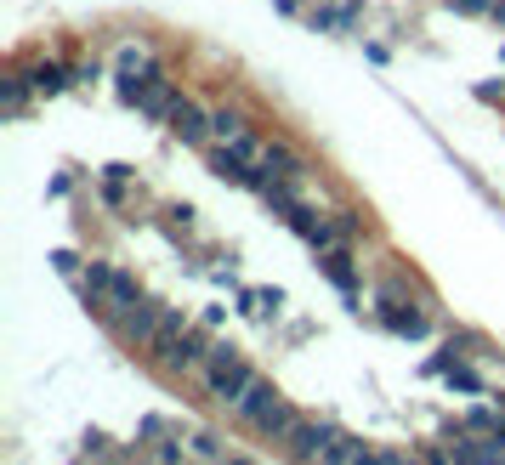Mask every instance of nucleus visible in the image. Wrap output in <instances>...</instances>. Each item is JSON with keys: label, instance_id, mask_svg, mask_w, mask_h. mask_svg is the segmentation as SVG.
Returning a JSON list of instances; mask_svg holds the SVG:
<instances>
[{"label": "nucleus", "instance_id": "1", "mask_svg": "<svg viewBox=\"0 0 505 465\" xmlns=\"http://www.w3.org/2000/svg\"><path fill=\"white\" fill-rule=\"evenodd\" d=\"M262 369L250 364V357L233 346V341H216V352H210V364H205V375H199V386H205V397L216 409H233L239 397L250 392V380H256Z\"/></svg>", "mask_w": 505, "mask_h": 465}, {"label": "nucleus", "instance_id": "2", "mask_svg": "<svg viewBox=\"0 0 505 465\" xmlns=\"http://www.w3.org/2000/svg\"><path fill=\"white\" fill-rule=\"evenodd\" d=\"M210 352H216L210 329H205V324H187V329H176V335H159L154 352H148V364H154L159 375H171V380H187V375H205Z\"/></svg>", "mask_w": 505, "mask_h": 465}, {"label": "nucleus", "instance_id": "3", "mask_svg": "<svg viewBox=\"0 0 505 465\" xmlns=\"http://www.w3.org/2000/svg\"><path fill=\"white\" fill-rule=\"evenodd\" d=\"M114 329V341L119 346H131V352H148L159 341V329H165V301H154V295H142L137 307H125L119 318H109Z\"/></svg>", "mask_w": 505, "mask_h": 465}, {"label": "nucleus", "instance_id": "4", "mask_svg": "<svg viewBox=\"0 0 505 465\" xmlns=\"http://www.w3.org/2000/svg\"><path fill=\"white\" fill-rule=\"evenodd\" d=\"M335 432H341V426H335L329 414H301V420H296V432H290L279 449L296 460V465H319V454L335 442Z\"/></svg>", "mask_w": 505, "mask_h": 465}, {"label": "nucleus", "instance_id": "5", "mask_svg": "<svg viewBox=\"0 0 505 465\" xmlns=\"http://www.w3.org/2000/svg\"><path fill=\"white\" fill-rule=\"evenodd\" d=\"M375 324L404 335V341H420V335H432V307H420V301H375Z\"/></svg>", "mask_w": 505, "mask_h": 465}, {"label": "nucleus", "instance_id": "6", "mask_svg": "<svg viewBox=\"0 0 505 465\" xmlns=\"http://www.w3.org/2000/svg\"><path fill=\"white\" fill-rule=\"evenodd\" d=\"M279 403H284V392L272 386L267 375H256V380H250V392H244L239 403H233V420H239V426H250V432H262L267 420H272V409H279Z\"/></svg>", "mask_w": 505, "mask_h": 465}, {"label": "nucleus", "instance_id": "7", "mask_svg": "<svg viewBox=\"0 0 505 465\" xmlns=\"http://www.w3.org/2000/svg\"><path fill=\"white\" fill-rule=\"evenodd\" d=\"M319 272L347 295V307H357V289H364V267L352 261V244H335V250H319Z\"/></svg>", "mask_w": 505, "mask_h": 465}, {"label": "nucleus", "instance_id": "8", "mask_svg": "<svg viewBox=\"0 0 505 465\" xmlns=\"http://www.w3.org/2000/svg\"><path fill=\"white\" fill-rule=\"evenodd\" d=\"M182 147H210L216 142V125H210V109H199L194 97H182L176 102V114H171V125H165Z\"/></svg>", "mask_w": 505, "mask_h": 465}, {"label": "nucleus", "instance_id": "9", "mask_svg": "<svg viewBox=\"0 0 505 465\" xmlns=\"http://www.w3.org/2000/svg\"><path fill=\"white\" fill-rule=\"evenodd\" d=\"M262 165H267V171L279 176V182H290V187H301V182L312 176L307 154H301L296 142H284V137H267V147H262Z\"/></svg>", "mask_w": 505, "mask_h": 465}, {"label": "nucleus", "instance_id": "10", "mask_svg": "<svg viewBox=\"0 0 505 465\" xmlns=\"http://www.w3.org/2000/svg\"><path fill=\"white\" fill-rule=\"evenodd\" d=\"M24 74H29L34 97H62L74 86V62H57V57H24Z\"/></svg>", "mask_w": 505, "mask_h": 465}, {"label": "nucleus", "instance_id": "11", "mask_svg": "<svg viewBox=\"0 0 505 465\" xmlns=\"http://www.w3.org/2000/svg\"><path fill=\"white\" fill-rule=\"evenodd\" d=\"M357 17H364V0H319V6L307 12V24L319 34H352Z\"/></svg>", "mask_w": 505, "mask_h": 465}, {"label": "nucleus", "instance_id": "12", "mask_svg": "<svg viewBox=\"0 0 505 465\" xmlns=\"http://www.w3.org/2000/svg\"><path fill=\"white\" fill-rule=\"evenodd\" d=\"M205 165H210V176H216V182H233V187L256 182V165H250L244 154H233L227 142H210V147H205Z\"/></svg>", "mask_w": 505, "mask_h": 465}, {"label": "nucleus", "instance_id": "13", "mask_svg": "<svg viewBox=\"0 0 505 465\" xmlns=\"http://www.w3.org/2000/svg\"><path fill=\"white\" fill-rule=\"evenodd\" d=\"M137 301H142V284H137V272L114 261V279H109V289H102V312H97V318L109 324V318H119V312H125V307H137Z\"/></svg>", "mask_w": 505, "mask_h": 465}, {"label": "nucleus", "instance_id": "14", "mask_svg": "<svg viewBox=\"0 0 505 465\" xmlns=\"http://www.w3.org/2000/svg\"><path fill=\"white\" fill-rule=\"evenodd\" d=\"M176 102H182V91H176V80L171 74H159L148 91H142V102H137V114L142 119H154V125H171V114H176Z\"/></svg>", "mask_w": 505, "mask_h": 465}, {"label": "nucleus", "instance_id": "15", "mask_svg": "<svg viewBox=\"0 0 505 465\" xmlns=\"http://www.w3.org/2000/svg\"><path fill=\"white\" fill-rule=\"evenodd\" d=\"M29 102H34V86H29V74H24V62L0 80V109H6V119H24L29 114Z\"/></svg>", "mask_w": 505, "mask_h": 465}, {"label": "nucleus", "instance_id": "16", "mask_svg": "<svg viewBox=\"0 0 505 465\" xmlns=\"http://www.w3.org/2000/svg\"><path fill=\"white\" fill-rule=\"evenodd\" d=\"M329 216V232H335V244H357V239H369V216L357 204H335V210H324Z\"/></svg>", "mask_w": 505, "mask_h": 465}, {"label": "nucleus", "instance_id": "17", "mask_svg": "<svg viewBox=\"0 0 505 465\" xmlns=\"http://www.w3.org/2000/svg\"><path fill=\"white\" fill-rule=\"evenodd\" d=\"M159 69H165V57L148 40H131V46H119V57H114V74H159Z\"/></svg>", "mask_w": 505, "mask_h": 465}, {"label": "nucleus", "instance_id": "18", "mask_svg": "<svg viewBox=\"0 0 505 465\" xmlns=\"http://www.w3.org/2000/svg\"><path fill=\"white\" fill-rule=\"evenodd\" d=\"M364 460H369V442L357 432H335V442L319 454V465H364Z\"/></svg>", "mask_w": 505, "mask_h": 465}, {"label": "nucleus", "instance_id": "19", "mask_svg": "<svg viewBox=\"0 0 505 465\" xmlns=\"http://www.w3.org/2000/svg\"><path fill=\"white\" fill-rule=\"evenodd\" d=\"M239 307L256 324H272V318H279V307H284V289H239Z\"/></svg>", "mask_w": 505, "mask_h": 465}, {"label": "nucleus", "instance_id": "20", "mask_svg": "<svg viewBox=\"0 0 505 465\" xmlns=\"http://www.w3.org/2000/svg\"><path fill=\"white\" fill-rule=\"evenodd\" d=\"M176 437H182V426H171L165 414H148V420L137 426V454H154L159 442H176Z\"/></svg>", "mask_w": 505, "mask_h": 465}, {"label": "nucleus", "instance_id": "21", "mask_svg": "<svg viewBox=\"0 0 505 465\" xmlns=\"http://www.w3.org/2000/svg\"><path fill=\"white\" fill-rule=\"evenodd\" d=\"M460 426H466L472 437H494L500 426H505V403L494 409V403H482V409H466V414H460Z\"/></svg>", "mask_w": 505, "mask_h": 465}, {"label": "nucleus", "instance_id": "22", "mask_svg": "<svg viewBox=\"0 0 505 465\" xmlns=\"http://www.w3.org/2000/svg\"><path fill=\"white\" fill-rule=\"evenodd\" d=\"M210 125H216V142H239L244 131H250V119H244V109H210Z\"/></svg>", "mask_w": 505, "mask_h": 465}, {"label": "nucleus", "instance_id": "23", "mask_svg": "<svg viewBox=\"0 0 505 465\" xmlns=\"http://www.w3.org/2000/svg\"><path fill=\"white\" fill-rule=\"evenodd\" d=\"M187 454L205 460V465H222V460H227V449H222L216 432H194V437H187Z\"/></svg>", "mask_w": 505, "mask_h": 465}, {"label": "nucleus", "instance_id": "24", "mask_svg": "<svg viewBox=\"0 0 505 465\" xmlns=\"http://www.w3.org/2000/svg\"><path fill=\"white\" fill-rule=\"evenodd\" d=\"M443 380H449V392H466V397H482V392H489V386H482V375H477L472 364H454Z\"/></svg>", "mask_w": 505, "mask_h": 465}, {"label": "nucleus", "instance_id": "25", "mask_svg": "<svg viewBox=\"0 0 505 465\" xmlns=\"http://www.w3.org/2000/svg\"><path fill=\"white\" fill-rule=\"evenodd\" d=\"M80 454H86L91 465H102V460H109V454H119V449H114V437H102V432H86V437H80Z\"/></svg>", "mask_w": 505, "mask_h": 465}, {"label": "nucleus", "instance_id": "26", "mask_svg": "<svg viewBox=\"0 0 505 465\" xmlns=\"http://www.w3.org/2000/svg\"><path fill=\"white\" fill-rule=\"evenodd\" d=\"M97 194H102V204H109V210H131V182H109V176H102Z\"/></svg>", "mask_w": 505, "mask_h": 465}, {"label": "nucleus", "instance_id": "27", "mask_svg": "<svg viewBox=\"0 0 505 465\" xmlns=\"http://www.w3.org/2000/svg\"><path fill=\"white\" fill-rule=\"evenodd\" d=\"M472 97H477V102H489V109H505V80H477Z\"/></svg>", "mask_w": 505, "mask_h": 465}, {"label": "nucleus", "instance_id": "28", "mask_svg": "<svg viewBox=\"0 0 505 465\" xmlns=\"http://www.w3.org/2000/svg\"><path fill=\"white\" fill-rule=\"evenodd\" d=\"M364 465H420V454H409V449H369Z\"/></svg>", "mask_w": 505, "mask_h": 465}, {"label": "nucleus", "instance_id": "29", "mask_svg": "<svg viewBox=\"0 0 505 465\" xmlns=\"http://www.w3.org/2000/svg\"><path fill=\"white\" fill-rule=\"evenodd\" d=\"M52 267L62 272V279H80V272H86V256H80V250H57Z\"/></svg>", "mask_w": 505, "mask_h": 465}, {"label": "nucleus", "instance_id": "30", "mask_svg": "<svg viewBox=\"0 0 505 465\" xmlns=\"http://www.w3.org/2000/svg\"><path fill=\"white\" fill-rule=\"evenodd\" d=\"M148 465H187V460H182V437H176V442H159V449L148 454Z\"/></svg>", "mask_w": 505, "mask_h": 465}, {"label": "nucleus", "instance_id": "31", "mask_svg": "<svg viewBox=\"0 0 505 465\" xmlns=\"http://www.w3.org/2000/svg\"><path fill=\"white\" fill-rule=\"evenodd\" d=\"M420 465H460V460L443 449V442H426V449H420Z\"/></svg>", "mask_w": 505, "mask_h": 465}, {"label": "nucleus", "instance_id": "32", "mask_svg": "<svg viewBox=\"0 0 505 465\" xmlns=\"http://www.w3.org/2000/svg\"><path fill=\"white\" fill-rule=\"evenodd\" d=\"M454 12H466V17H494V0H449Z\"/></svg>", "mask_w": 505, "mask_h": 465}, {"label": "nucleus", "instance_id": "33", "mask_svg": "<svg viewBox=\"0 0 505 465\" xmlns=\"http://www.w3.org/2000/svg\"><path fill=\"white\" fill-rule=\"evenodd\" d=\"M52 194H57V199H69V194H74V165H62V176L52 182Z\"/></svg>", "mask_w": 505, "mask_h": 465}, {"label": "nucleus", "instance_id": "34", "mask_svg": "<svg viewBox=\"0 0 505 465\" xmlns=\"http://www.w3.org/2000/svg\"><path fill=\"white\" fill-rule=\"evenodd\" d=\"M102 176H109V182H137V171H131V165H119V159L102 165Z\"/></svg>", "mask_w": 505, "mask_h": 465}, {"label": "nucleus", "instance_id": "35", "mask_svg": "<svg viewBox=\"0 0 505 465\" xmlns=\"http://www.w3.org/2000/svg\"><path fill=\"white\" fill-rule=\"evenodd\" d=\"M97 80V62H74V86H91Z\"/></svg>", "mask_w": 505, "mask_h": 465}, {"label": "nucleus", "instance_id": "36", "mask_svg": "<svg viewBox=\"0 0 505 465\" xmlns=\"http://www.w3.org/2000/svg\"><path fill=\"white\" fill-rule=\"evenodd\" d=\"M272 6H279L284 17H301V0H272Z\"/></svg>", "mask_w": 505, "mask_h": 465}, {"label": "nucleus", "instance_id": "37", "mask_svg": "<svg viewBox=\"0 0 505 465\" xmlns=\"http://www.w3.org/2000/svg\"><path fill=\"white\" fill-rule=\"evenodd\" d=\"M222 465H256V460H250V454H227Z\"/></svg>", "mask_w": 505, "mask_h": 465}]
</instances>
